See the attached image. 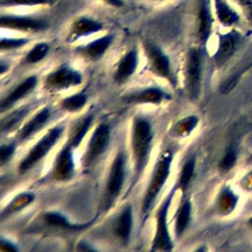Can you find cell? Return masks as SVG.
<instances>
[{
    "mask_svg": "<svg viewBox=\"0 0 252 252\" xmlns=\"http://www.w3.org/2000/svg\"><path fill=\"white\" fill-rule=\"evenodd\" d=\"M92 119H93L92 116H89V117H87L83 120V122L80 124V126L78 127V129L76 130V132L74 133V135L72 137V140H71V143H70L71 146L77 147V146L80 145V143L83 140L85 134L88 132V130L91 126Z\"/></svg>",
    "mask_w": 252,
    "mask_h": 252,
    "instance_id": "cell-28",
    "label": "cell"
},
{
    "mask_svg": "<svg viewBox=\"0 0 252 252\" xmlns=\"http://www.w3.org/2000/svg\"><path fill=\"white\" fill-rule=\"evenodd\" d=\"M164 96V94L158 90V89H147L143 92L134 94L133 96L129 97L130 101H136V102H153L157 103L162 100Z\"/></svg>",
    "mask_w": 252,
    "mask_h": 252,
    "instance_id": "cell-21",
    "label": "cell"
},
{
    "mask_svg": "<svg viewBox=\"0 0 252 252\" xmlns=\"http://www.w3.org/2000/svg\"><path fill=\"white\" fill-rule=\"evenodd\" d=\"M87 101V95L85 94H76L72 96L65 98L62 101V106L69 111H76L82 108Z\"/></svg>",
    "mask_w": 252,
    "mask_h": 252,
    "instance_id": "cell-24",
    "label": "cell"
},
{
    "mask_svg": "<svg viewBox=\"0 0 252 252\" xmlns=\"http://www.w3.org/2000/svg\"><path fill=\"white\" fill-rule=\"evenodd\" d=\"M27 113H28V108L23 107L21 109H18L15 112H12L11 114H9L7 117H5L2 120V124H1L2 130L7 131V130L12 129Z\"/></svg>",
    "mask_w": 252,
    "mask_h": 252,
    "instance_id": "cell-26",
    "label": "cell"
},
{
    "mask_svg": "<svg viewBox=\"0 0 252 252\" xmlns=\"http://www.w3.org/2000/svg\"><path fill=\"white\" fill-rule=\"evenodd\" d=\"M171 160H172V154L170 151L163 152L162 155L159 157V159L154 169L151 183H150L147 193L145 195L144 205H143V210L145 212L150 210L156 197L158 196V194L161 190L163 184L165 183V181L169 175Z\"/></svg>",
    "mask_w": 252,
    "mask_h": 252,
    "instance_id": "cell-2",
    "label": "cell"
},
{
    "mask_svg": "<svg viewBox=\"0 0 252 252\" xmlns=\"http://www.w3.org/2000/svg\"><path fill=\"white\" fill-rule=\"evenodd\" d=\"M14 150H15L14 144L2 146V148H1V161L9 159L10 157L13 155Z\"/></svg>",
    "mask_w": 252,
    "mask_h": 252,
    "instance_id": "cell-34",
    "label": "cell"
},
{
    "mask_svg": "<svg viewBox=\"0 0 252 252\" xmlns=\"http://www.w3.org/2000/svg\"><path fill=\"white\" fill-rule=\"evenodd\" d=\"M111 40H112L111 35H105L100 38H97L96 40H94L91 43H89L86 46L85 51L90 57H92L94 59L98 58L104 53V51L110 45Z\"/></svg>",
    "mask_w": 252,
    "mask_h": 252,
    "instance_id": "cell-20",
    "label": "cell"
},
{
    "mask_svg": "<svg viewBox=\"0 0 252 252\" xmlns=\"http://www.w3.org/2000/svg\"><path fill=\"white\" fill-rule=\"evenodd\" d=\"M74 171V161L71 151V145L65 146L59 153L56 162L54 174L57 179L66 180L70 178Z\"/></svg>",
    "mask_w": 252,
    "mask_h": 252,
    "instance_id": "cell-11",
    "label": "cell"
},
{
    "mask_svg": "<svg viewBox=\"0 0 252 252\" xmlns=\"http://www.w3.org/2000/svg\"><path fill=\"white\" fill-rule=\"evenodd\" d=\"M63 128L55 127L51 129L45 136H43L32 149V151L28 154L26 158L20 163V170L26 171L31 168L36 161L41 159L55 145L56 141L60 137Z\"/></svg>",
    "mask_w": 252,
    "mask_h": 252,
    "instance_id": "cell-3",
    "label": "cell"
},
{
    "mask_svg": "<svg viewBox=\"0 0 252 252\" xmlns=\"http://www.w3.org/2000/svg\"><path fill=\"white\" fill-rule=\"evenodd\" d=\"M237 40H238V36L233 32L224 34L220 37L219 48L215 56L218 63L224 62L231 55V53L235 48Z\"/></svg>",
    "mask_w": 252,
    "mask_h": 252,
    "instance_id": "cell-15",
    "label": "cell"
},
{
    "mask_svg": "<svg viewBox=\"0 0 252 252\" xmlns=\"http://www.w3.org/2000/svg\"><path fill=\"white\" fill-rule=\"evenodd\" d=\"M49 46L46 43H38L36 44L27 55L26 61L29 63H35L40 61L48 52Z\"/></svg>",
    "mask_w": 252,
    "mask_h": 252,
    "instance_id": "cell-27",
    "label": "cell"
},
{
    "mask_svg": "<svg viewBox=\"0 0 252 252\" xmlns=\"http://www.w3.org/2000/svg\"><path fill=\"white\" fill-rule=\"evenodd\" d=\"M46 81L49 87L61 90L79 85L82 81V77L77 71L65 66L49 74Z\"/></svg>",
    "mask_w": 252,
    "mask_h": 252,
    "instance_id": "cell-7",
    "label": "cell"
},
{
    "mask_svg": "<svg viewBox=\"0 0 252 252\" xmlns=\"http://www.w3.org/2000/svg\"><path fill=\"white\" fill-rule=\"evenodd\" d=\"M36 84V78L34 76L27 78L25 82H23L21 85H19L5 99L2 100L1 108L4 110L5 108L10 107L13 103H15L17 100L25 96L29 92H31Z\"/></svg>",
    "mask_w": 252,
    "mask_h": 252,
    "instance_id": "cell-14",
    "label": "cell"
},
{
    "mask_svg": "<svg viewBox=\"0 0 252 252\" xmlns=\"http://www.w3.org/2000/svg\"><path fill=\"white\" fill-rule=\"evenodd\" d=\"M27 42L25 38H3L1 40V47L3 49L16 48L21 45H24Z\"/></svg>",
    "mask_w": 252,
    "mask_h": 252,
    "instance_id": "cell-30",
    "label": "cell"
},
{
    "mask_svg": "<svg viewBox=\"0 0 252 252\" xmlns=\"http://www.w3.org/2000/svg\"><path fill=\"white\" fill-rule=\"evenodd\" d=\"M236 159V154L234 150H229L225 156L223 157L221 162H220V167L222 169H229L233 164Z\"/></svg>",
    "mask_w": 252,
    "mask_h": 252,
    "instance_id": "cell-31",
    "label": "cell"
},
{
    "mask_svg": "<svg viewBox=\"0 0 252 252\" xmlns=\"http://www.w3.org/2000/svg\"><path fill=\"white\" fill-rule=\"evenodd\" d=\"M109 141V127L106 124H100L94 130L86 155L87 162H91L103 153Z\"/></svg>",
    "mask_w": 252,
    "mask_h": 252,
    "instance_id": "cell-8",
    "label": "cell"
},
{
    "mask_svg": "<svg viewBox=\"0 0 252 252\" xmlns=\"http://www.w3.org/2000/svg\"><path fill=\"white\" fill-rule=\"evenodd\" d=\"M190 213H191V204L189 201H185L177 214L176 217V222H175V232L177 236H180L183 231L185 230L188 222H189V219H190Z\"/></svg>",
    "mask_w": 252,
    "mask_h": 252,
    "instance_id": "cell-22",
    "label": "cell"
},
{
    "mask_svg": "<svg viewBox=\"0 0 252 252\" xmlns=\"http://www.w3.org/2000/svg\"><path fill=\"white\" fill-rule=\"evenodd\" d=\"M49 118V109L44 108L39 113H37L32 120H30L22 129L20 133L21 139H27L34 132H36Z\"/></svg>",
    "mask_w": 252,
    "mask_h": 252,
    "instance_id": "cell-17",
    "label": "cell"
},
{
    "mask_svg": "<svg viewBox=\"0 0 252 252\" xmlns=\"http://www.w3.org/2000/svg\"><path fill=\"white\" fill-rule=\"evenodd\" d=\"M217 15L221 24L230 26L238 21V15L227 5L224 0H215Z\"/></svg>",
    "mask_w": 252,
    "mask_h": 252,
    "instance_id": "cell-19",
    "label": "cell"
},
{
    "mask_svg": "<svg viewBox=\"0 0 252 252\" xmlns=\"http://www.w3.org/2000/svg\"><path fill=\"white\" fill-rule=\"evenodd\" d=\"M146 49L148 51L149 57L152 62L153 70L159 76L171 80V73L169 67V60L167 56L161 51V49L153 44L148 43L146 44Z\"/></svg>",
    "mask_w": 252,
    "mask_h": 252,
    "instance_id": "cell-9",
    "label": "cell"
},
{
    "mask_svg": "<svg viewBox=\"0 0 252 252\" xmlns=\"http://www.w3.org/2000/svg\"><path fill=\"white\" fill-rule=\"evenodd\" d=\"M1 26L3 28L25 30V31H40L45 28V23L42 20L19 17V16H3L1 18Z\"/></svg>",
    "mask_w": 252,
    "mask_h": 252,
    "instance_id": "cell-10",
    "label": "cell"
},
{
    "mask_svg": "<svg viewBox=\"0 0 252 252\" xmlns=\"http://www.w3.org/2000/svg\"><path fill=\"white\" fill-rule=\"evenodd\" d=\"M104 1H106L108 4L113 5V6H116V7H120V6H122V4H123L122 0H104Z\"/></svg>",
    "mask_w": 252,
    "mask_h": 252,
    "instance_id": "cell-36",
    "label": "cell"
},
{
    "mask_svg": "<svg viewBox=\"0 0 252 252\" xmlns=\"http://www.w3.org/2000/svg\"><path fill=\"white\" fill-rule=\"evenodd\" d=\"M241 3H243V4H248L249 2H250V0H239Z\"/></svg>",
    "mask_w": 252,
    "mask_h": 252,
    "instance_id": "cell-37",
    "label": "cell"
},
{
    "mask_svg": "<svg viewBox=\"0 0 252 252\" xmlns=\"http://www.w3.org/2000/svg\"><path fill=\"white\" fill-rule=\"evenodd\" d=\"M32 199H33V196L32 194H23V195L19 196L18 199L14 200V204H10V207H9L8 211L14 212L18 209H21L24 206L28 205L30 202H32Z\"/></svg>",
    "mask_w": 252,
    "mask_h": 252,
    "instance_id": "cell-29",
    "label": "cell"
},
{
    "mask_svg": "<svg viewBox=\"0 0 252 252\" xmlns=\"http://www.w3.org/2000/svg\"><path fill=\"white\" fill-rule=\"evenodd\" d=\"M173 197V192H171L166 200L161 205L158 214V222H157V231L155 234V238L153 240L152 250H165L170 251L172 249V243L169 237L168 229H167V210L170 205L171 199Z\"/></svg>",
    "mask_w": 252,
    "mask_h": 252,
    "instance_id": "cell-4",
    "label": "cell"
},
{
    "mask_svg": "<svg viewBox=\"0 0 252 252\" xmlns=\"http://www.w3.org/2000/svg\"><path fill=\"white\" fill-rule=\"evenodd\" d=\"M48 0H6V3L11 5H37L46 3Z\"/></svg>",
    "mask_w": 252,
    "mask_h": 252,
    "instance_id": "cell-33",
    "label": "cell"
},
{
    "mask_svg": "<svg viewBox=\"0 0 252 252\" xmlns=\"http://www.w3.org/2000/svg\"><path fill=\"white\" fill-rule=\"evenodd\" d=\"M1 248L3 250H11V251H16L17 250V248L13 244H11V243H9L8 241H5V240L1 241Z\"/></svg>",
    "mask_w": 252,
    "mask_h": 252,
    "instance_id": "cell-35",
    "label": "cell"
},
{
    "mask_svg": "<svg viewBox=\"0 0 252 252\" xmlns=\"http://www.w3.org/2000/svg\"><path fill=\"white\" fill-rule=\"evenodd\" d=\"M45 220L52 225L55 226H59L62 228H68V229H77V228H81V227H85L87 225H74L72 223H70L63 216H61L58 213H48L45 215Z\"/></svg>",
    "mask_w": 252,
    "mask_h": 252,
    "instance_id": "cell-23",
    "label": "cell"
},
{
    "mask_svg": "<svg viewBox=\"0 0 252 252\" xmlns=\"http://www.w3.org/2000/svg\"><path fill=\"white\" fill-rule=\"evenodd\" d=\"M186 79L189 94L193 98H196L199 94L201 81V56L196 49H191L189 51Z\"/></svg>",
    "mask_w": 252,
    "mask_h": 252,
    "instance_id": "cell-6",
    "label": "cell"
},
{
    "mask_svg": "<svg viewBox=\"0 0 252 252\" xmlns=\"http://www.w3.org/2000/svg\"><path fill=\"white\" fill-rule=\"evenodd\" d=\"M251 223H252V220H251Z\"/></svg>",
    "mask_w": 252,
    "mask_h": 252,
    "instance_id": "cell-38",
    "label": "cell"
},
{
    "mask_svg": "<svg viewBox=\"0 0 252 252\" xmlns=\"http://www.w3.org/2000/svg\"><path fill=\"white\" fill-rule=\"evenodd\" d=\"M195 168V158H191L189 160H187L182 168L181 175L179 178V187L182 190H185L186 187L188 186L194 172Z\"/></svg>",
    "mask_w": 252,
    "mask_h": 252,
    "instance_id": "cell-25",
    "label": "cell"
},
{
    "mask_svg": "<svg viewBox=\"0 0 252 252\" xmlns=\"http://www.w3.org/2000/svg\"><path fill=\"white\" fill-rule=\"evenodd\" d=\"M199 35L202 41H206L211 32L212 17L209 8V0L200 1L199 9Z\"/></svg>",
    "mask_w": 252,
    "mask_h": 252,
    "instance_id": "cell-16",
    "label": "cell"
},
{
    "mask_svg": "<svg viewBox=\"0 0 252 252\" xmlns=\"http://www.w3.org/2000/svg\"><path fill=\"white\" fill-rule=\"evenodd\" d=\"M124 166H125L124 156L122 153H119L112 163V167L107 180L106 195H105L107 207L112 203V201L119 194L122 188L123 181H124V174H125Z\"/></svg>",
    "mask_w": 252,
    "mask_h": 252,
    "instance_id": "cell-5",
    "label": "cell"
},
{
    "mask_svg": "<svg viewBox=\"0 0 252 252\" xmlns=\"http://www.w3.org/2000/svg\"><path fill=\"white\" fill-rule=\"evenodd\" d=\"M131 228H132V211H131V207L128 206L122 211L116 226L117 235L125 243L130 238Z\"/></svg>",
    "mask_w": 252,
    "mask_h": 252,
    "instance_id": "cell-18",
    "label": "cell"
},
{
    "mask_svg": "<svg viewBox=\"0 0 252 252\" xmlns=\"http://www.w3.org/2000/svg\"><path fill=\"white\" fill-rule=\"evenodd\" d=\"M101 29L102 26L98 22L89 18H80L73 24L70 36L71 38L76 39L78 37L96 32Z\"/></svg>",
    "mask_w": 252,
    "mask_h": 252,
    "instance_id": "cell-12",
    "label": "cell"
},
{
    "mask_svg": "<svg viewBox=\"0 0 252 252\" xmlns=\"http://www.w3.org/2000/svg\"><path fill=\"white\" fill-rule=\"evenodd\" d=\"M137 52L135 50L129 51L119 62L114 78L117 82H122L131 76L137 67Z\"/></svg>",
    "mask_w": 252,
    "mask_h": 252,
    "instance_id": "cell-13",
    "label": "cell"
},
{
    "mask_svg": "<svg viewBox=\"0 0 252 252\" xmlns=\"http://www.w3.org/2000/svg\"><path fill=\"white\" fill-rule=\"evenodd\" d=\"M197 117H187L185 120L180 122V128L185 133H189L197 124Z\"/></svg>",
    "mask_w": 252,
    "mask_h": 252,
    "instance_id": "cell-32",
    "label": "cell"
},
{
    "mask_svg": "<svg viewBox=\"0 0 252 252\" xmlns=\"http://www.w3.org/2000/svg\"><path fill=\"white\" fill-rule=\"evenodd\" d=\"M153 133L150 122L144 118H137L134 123L132 148L138 172H141L147 163Z\"/></svg>",
    "mask_w": 252,
    "mask_h": 252,
    "instance_id": "cell-1",
    "label": "cell"
}]
</instances>
